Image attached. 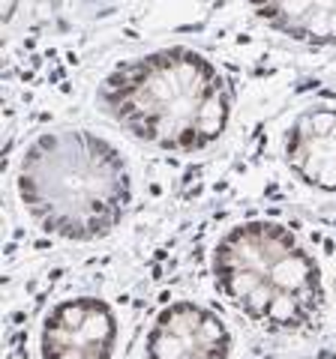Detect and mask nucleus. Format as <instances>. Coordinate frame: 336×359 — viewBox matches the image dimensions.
I'll list each match as a JSON object with an SVG mask.
<instances>
[{
	"label": "nucleus",
	"instance_id": "nucleus-5",
	"mask_svg": "<svg viewBox=\"0 0 336 359\" xmlns=\"http://www.w3.org/2000/svg\"><path fill=\"white\" fill-rule=\"evenodd\" d=\"M144 353L148 359H228L231 332L217 311L181 299L156 314Z\"/></svg>",
	"mask_w": 336,
	"mask_h": 359
},
{
	"label": "nucleus",
	"instance_id": "nucleus-7",
	"mask_svg": "<svg viewBox=\"0 0 336 359\" xmlns=\"http://www.w3.org/2000/svg\"><path fill=\"white\" fill-rule=\"evenodd\" d=\"M250 13L291 42L336 48V0H243Z\"/></svg>",
	"mask_w": 336,
	"mask_h": 359
},
{
	"label": "nucleus",
	"instance_id": "nucleus-4",
	"mask_svg": "<svg viewBox=\"0 0 336 359\" xmlns=\"http://www.w3.org/2000/svg\"><path fill=\"white\" fill-rule=\"evenodd\" d=\"M115 344L117 318L105 299H63L42 320V359H111Z\"/></svg>",
	"mask_w": 336,
	"mask_h": 359
},
{
	"label": "nucleus",
	"instance_id": "nucleus-3",
	"mask_svg": "<svg viewBox=\"0 0 336 359\" xmlns=\"http://www.w3.org/2000/svg\"><path fill=\"white\" fill-rule=\"evenodd\" d=\"M214 282L234 311L271 332L306 330L324 306L318 261L276 222H243L222 233Z\"/></svg>",
	"mask_w": 336,
	"mask_h": 359
},
{
	"label": "nucleus",
	"instance_id": "nucleus-6",
	"mask_svg": "<svg viewBox=\"0 0 336 359\" xmlns=\"http://www.w3.org/2000/svg\"><path fill=\"white\" fill-rule=\"evenodd\" d=\"M283 159L304 186L336 192V105H309L288 123Z\"/></svg>",
	"mask_w": 336,
	"mask_h": 359
},
{
	"label": "nucleus",
	"instance_id": "nucleus-1",
	"mask_svg": "<svg viewBox=\"0 0 336 359\" xmlns=\"http://www.w3.org/2000/svg\"><path fill=\"white\" fill-rule=\"evenodd\" d=\"M99 105L136 141L183 156L217 144L231 120L222 72L183 45L115 66L99 84Z\"/></svg>",
	"mask_w": 336,
	"mask_h": 359
},
{
	"label": "nucleus",
	"instance_id": "nucleus-2",
	"mask_svg": "<svg viewBox=\"0 0 336 359\" xmlns=\"http://www.w3.org/2000/svg\"><path fill=\"white\" fill-rule=\"evenodd\" d=\"M15 183L33 224L70 243L105 237L132 204V177L120 150L96 132L72 126L33 138Z\"/></svg>",
	"mask_w": 336,
	"mask_h": 359
}]
</instances>
